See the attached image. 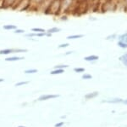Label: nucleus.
<instances>
[{
	"label": "nucleus",
	"mask_w": 127,
	"mask_h": 127,
	"mask_svg": "<svg viewBox=\"0 0 127 127\" xmlns=\"http://www.w3.org/2000/svg\"><path fill=\"white\" fill-rule=\"evenodd\" d=\"M22 0H15V3H14V4L13 6L11 7V9H14V10H15L16 9V8L18 7V5L20 3V2H21Z\"/></svg>",
	"instance_id": "aec40b11"
},
{
	"label": "nucleus",
	"mask_w": 127,
	"mask_h": 127,
	"mask_svg": "<svg viewBox=\"0 0 127 127\" xmlns=\"http://www.w3.org/2000/svg\"><path fill=\"white\" fill-rule=\"evenodd\" d=\"M83 37H84L83 34H72V35L67 36L66 38L69 40H74V39H79V38H81Z\"/></svg>",
	"instance_id": "ddd939ff"
},
{
	"label": "nucleus",
	"mask_w": 127,
	"mask_h": 127,
	"mask_svg": "<svg viewBox=\"0 0 127 127\" xmlns=\"http://www.w3.org/2000/svg\"><path fill=\"white\" fill-rule=\"evenodd\" d=\"M25 57L23 56H9V57H6L5 61H20V60H24Z\"/></svg>",
	"instance_id": "9d476101"
},
{
	"label": "nucleus",
	"mask_w": 127,
	"mask_h": 127,
	"mask_svg": "<svg viewBox=\"0 0 127 127\" xmlns=\"http://www.w3.org/2000/svg\"><path fill=\"white\" fill-rule=\"evenodd\" d=\"M52 35H53V34L49 33V32H46V37H52Z\"/></svg>",
	"instance_id": "72a5a7b5"
},
{
	"label": "nucleus",
	"mask_w": 127,
	"mask_h": 127,
	"mask_svg": "<svg viewBox=\"0 0 127 127\" xmlns=\"http://www.w3.org/2000/svg\"><path fill=\"white\" fill-rule=\"evenodd\" d=\"M69 67L68 65L59 64V65H57V66H55L54 69H64V68H66V67Z\"/></svg>",
	"instance_id": "b1692460"
},
{
	"label": "nucleus",
	"mask_w": 127,
	"mask_h": 127,
	"mask_svg": "<svg viewBox=\"0 0 127 127\" xmlns=\"http://www.w3.org/2000/svg\"><path fill=\"white\" fill-rule=\"evenodd\" d=\"M93 76L91 74H88V73H86V74H83L82 75V79H91Z\"/></svg>",
	"instance_id": "c85d7f7f"
},
{
	"label": "nucleus",
	"mask_w": 127,
	"mask_h": 127,
	"mask_svg": "<svg viewBox=\"0 0 127 127\" xmlns=\"http://www.w3.org/2000/svg\"><path fill=\"white\" fill-rule=\"evenodd\" d=\"M32 32H45V31L43 28H41V27H33L32 28Z\"/></svg>",
	"instance_id": "6ab92c4d"
},
{
	"label": "nucleus",
	"mask_w": 127,
	"mask_h": 127,
	"mask_svg": "<svg viewBox=\"0 0 127 127\" xmlns=\"http://www.w3.org/2000/svg\"><path fill=\"white\" fill-rule=\"evenodd\" d=\"M59 97V95H43V96H41V97L38 98V100H39V101H46V100L57 98Z\"/></svg>",
	"instance_id": "1a4fd4ad"
},
{
	"label": "nucleus",
	"mask_w": 127,
	"mask_h": 127,
	"mask_svg": "<svg viewBox=\"0 0 127 127\" xmlns=\"http://www.w3.org/2000/svg\"><path fill=\"white\" fill-rule=\"evenodd\" d=\"M118 46L120 48H122V49H127V44L126 43L122 42V41H118Z\"/></svg>",
	"instance_id": "4be33fe9"
},
{
	"label": "nucleus",
	"mask_w": 127,
	"mask_h": 127,
	"mask_svg": "<svg viewBox=\"0 0 127 127\" xmlns=\"http://www.w3.org/2000/svg\"><path fill=\"white\" fill-rule=\"evenodd\" d=\"M98 57L97 56H95V55H90L88 56H86L84 58V60L86 61H90V62H93V61H97L98 60Z\"/></svg>",
	"instance_id": "9b49d317"
},
{
	"label": "nucleus",
	"mask_w": 127,
	"mask_h": 127,
	"mask_svg": "<svg viewBox=\"0 0 127 127\" xmlns=\"http://www.w3.org/2000/svg\"><path fill=\"white\" fill-rule=\"evenodd\" d=\"M64 73V69H54V70L51 71V74L52 75H58V74H61V73Z\"/></svg>",
	"instance_id": "a211bd4d"
},
{
	"label": "nucleus",
	"mask_w": 127,
	"mask_h": 127,
	"mask_svg": "<svg viewBox=\"0 0 127 127\" xmlns=\"http://www.w3.org/2000/svg\"><path fill=\"white\" fill-rule=\"evenodd\" d=\"M117 7H119V0H109L100 8L99 11L102 12V13H106V12L108 11H114L117 9Z\"/></svg>",
	"instance_id": "f03ea898"
},
{
	"label": "nucleus",
	"mask_w": 127,
	"mask_h": 127,
	"mask_svg": "<svg viewBox=\"0 0 127 127\" xmlns=\"http://www.w3.org/2000/svg\"><path fill=\"white\" fill-rule=\"evenodd\" d=\"M53 1H54V0H43V1L42 2V3L39 5V7H38L37 11H36V12H42V13H45V12H46V10L48 9V7L50 6L51 3H53Z\"/></svg>",
	"instance_id": "39448f33"
},
{
	"label": "nucleus",
	"mask_w": 127,
	"mask_h": 127,
	"mask_svg": "<svg viewBox=\"0 0 127 127\" xmlns=\"http://www.w3.org/2000/svg\"><path fill=\"white\" fill-rule=\"evenodd\" d=\"M14 32H15V34H24L25 33V30L21 29V28H17V29H15Z\"/></svg>",
	"instance_id": "bb28decb"
},
{
	"label": "nucleus",
	"mask_w": 127,
	"mask_h": 127,
	"mask_svg": "<svg viewBox=\"0 0 127 127\" xmlns=\"http://www.w3.org/2000/svg\"><path fill=\"white\" fill-rule=\"evenodd\" d=\"M72 53H73V51H68V52L65 53V56H68V55H70V54H72Z\"/></svg>",
	"instance_id": "473e14b6"
},
{
	"label": "nucleus",
	"mask_w": 127,
	"mask_h": 127,
	"mask_svg": "<svg viewBox=\"0 0 127 127\" xmlns=\"http://www.w3.org/2000/svg\"><path fill=\"white\" fill-rule=\"evenodd\" d=\"M60 20H64V21H65V20H68V15H67L66 14H64V15H61V16H60Z\"/></svg>",
	"instance_id": "c756f323"
},
{
	"label": "nucleus",
	"mask_w": 127,
	"mask_h": 127,
	"mask_svg": "<svg viewBox=\"0 0 127 127\" xmlns=\"http://www.w3.org/2000/svg\"><path fill=\"white\" fill-rule=\"evenodd\" d=\"M74 71L77 73H81L85 72V68H83V67H75V68H74Z\"/></svg>",
	"instance_id": "5701e85b"
},
{
	"label": "nucleus",
	"mask_w": 127,
	"mask_h": 127,
	"mask_svg": "<svg viewBox=\"0 0 127 127\" xmlns=\"http://www.w3.org/2000/svg\"><path fill=\"white\" fill-rule=\"evenodd\" d=\"M14 3H15V0H3V2H2V9H11Z\"/></svg>",
	"instance_id": "6e6552de"
},
{
	"label": "nucleus",
	"mask_w": 127,
	"mask_h": 127,
	"mask_svg": "<svg viewBox=\"0 0 127 127\" xmlns=\"http://www.w3.org/2000/svg\"><path fill=\"white\" fill-rule=\"evenodd\" d=\"M118 40L122 41V42L126 43L127 44V32L126 33H124V34H121V35L118 36Z\"/></svg>",
	"instance_id": "dca6fc26"
},
{
	"label": "nucleus",
	"mask_w": 127,
	"mask_h": 127,
	"mask_svg": "<svg viewBox=\"0 0 127 127\" xmlns=\"http://www.w3.org/2000/svg\"><path fill=\"white\" fill-rule=\"evenodd\" d=\"M60 0H54L44 14L51 15H60Z\"/></svg>",
	"instance_id": "f257e3e1"
},
{
	"label": "nucleus",
	"mask_w": 127,
	"mask_h": 127,
	"mask_svg": "<svg viewBox=\"0 0 127 127\" xmlns=\"http://www.w3.org/2000/svg\"><path fill=\"white\" fill-rule=\"evenodd\" d=\"M60 31H61L60 28L57 27V26H54V27L49 28L48 30V32H49V33H51V34H54V33H57V32H59Z\"/></svg>",
	"instance_id": "2eb2a0df"
},
{
	"label": "nucleus",
	"mask_w": 127,
	"mask_h": 127,
	"mask_svg": "<svg viewBox=\"0 0 127 127\" xmlns=\"http://www.w3.org/2000/svg\"><path fill=\"white\" fill-rule=\"evenodd\" d=\"M63 125H64V123H63V122H61V123H59V124L55 125V127H60V126H62Z\"/></svg>",
	"instance_id": "2f4dec72"
},
{
	"label": "nucleus",
	"mask_w": 127,
	"mask_h": 127,
	"mask_svg": "<svg viewBox=\"0 0 127 127\" xmlns=\"http://www.w3.org/2000/svg\"><path fill=\"white\" fill-rule=\"evenodd\" d=\"M69 46V43H63V44H59L58 48H59V49H64V48H68Z\"/></svg>",
	"instance_id": "a878e982"
},
{
	"label": "nucleus",
	"mask_w": 127,
	"mask_h": 127,
	"mask_svg": "<svg viewBox=\"0 0 127 127\" xmlns=\"http://www.w3.org/2000/svg\"><path fill=\"white\" fill-rule=\"evenodd\" d=\"M124 10L127 13V0H124Z\"/></svg>",
	"instance_id": "7c9ffc66"
},
{
	"label": "nucleus",
	"mask_w": 127,
	"mask_h": 127,
	"mask_svg": "<svg viewBox=\"0 0 127 127\" xmlns=\"http://www.w3.org/2000/svg\"><path fill=\"white\" fill-rule=\"evenodd\" d=\"M19 127H25V126H19Z\"/></svg>",
	"instance_id": "e433bc0d"
},
{
	"label": "nucleus",
	"mask_w": 127,
	"mask_h": 127,
	"mask_svg": "<svg viewBox=\"0 0 127 127\" xmlns=\"http://www.w3.org/2000/svg\"><path fill=\"white\" fill-rule=\"evenodd\" d=\"M124 103H125V104H127V100H126V101H124Z\"/></svg>",
	"instance_id": "c9c22d12"
},
{
	"label": "nucleus",
	"mask_w": 127,
	"mask_h": 127,
	"mask_svg": "<svg viewBox=\"0 0 127 127\" xmlns=\"http://www.w3.org/2000/svg\"><path fill=\"white\" fill-rule=\"evenodd\" d=\"M117 38V34L114 33V34H111V35H108V37H106V39L107 40H114Z\"/></svg>",
	"instance_id": "393cba45"
},
{
	"label": "nucleus",
	"mask_w": 127,
	"mask_h": 127,
	"mask_svg": "<svg viewBox=\"0 0 127 127\" xmlns=\"http://www.w3.org/2000/svg\"><path fill=\"white\" fill-rule=\"evenodd\" d=\"M27 52V50L26 49H21V48H6V49H3V50H0V55H4V56H7V55H10L12 53H15V54H18V53H26Z\"/></svg>",
	"instance_id": "7ed1b4c3"
},
{
	"label": "nucleus",
	"mask_w": 127,
	"mask_h": 127,
	"mask_svg": "<svg viewBox=\"0 0 127 127\" xmlns=\"http://www.w3.org/2000/svg\"><path fill=\"white\" fill-rule=\"evenodd\" d=\"M74 0H60V15H64V14H66L69 9V7L72 4Z\"/></svg>",
	"instance_id": "20e7f679"
},
{
	"label": "nucleus",
	"mask_w": 127,
	"mask_h": 127,
	"mask_svg": "<svg viewBox=\"0 0 127 127\" xmlns=\"http://www.w3.org/2000/svg\"><path fill=\"white\" fill-rule=\"evenodd\" d=\"M119 60H120V61H122L123 64H124L125 66L127 67V53H126V54H124V55H122L121 56H120Z\"/></svg>",
	"instance_id": "4468645a"
},
{
	"label": "nucleus",
	"mask_w": 127,
	"mask_h": 127,
	"mask_svg": "<svg viewBox=\"0 0 127 127\" xmlns=\"http://www.w3.org/2000/svg\"><path fill=\"white\" fill-rule=\"evenodd\" d=\"M30 6V0H22L15 10L18 11H28Z\"/></svg>",
	"instance_id": "423d86ee"
},
{
	"label": "nucleus",
	"mask_w": 127,
	"mask_h": 127,
	"mask_svg": "<svg viewBox=\"0 0 127 127\" xmlns=\"http://www.w3.org/2000/svg\"><path fill=\"white\" fill-rule=\"evenodd\" d=\"M29 84V81H22V82H18V83L15 84V86H22V85H27Z\"/></svg>",
	"instance_id": "cd10ccee"
},
{
	"label": "nucleus",
	"mask_w": 127,
	"mask_h": 127,
	"mask_svg": "<svg viewBox=\"0 0 127 127\" xmlns=\"http://www.w3.org/2000/svg\"><path fill=\"white\" fill-rule=\"evenodd\" d=\"M17 26L13 25V24H7V25H3V30H7V31H15V29H17Z\"/></svg>",
	"instance_id": "f8f14e48"
},
{
	"label": "nucleus",
	"mask_w": 127,
	"mask_h": 127,
	"mask_svg": "<svg viewBox=\"0 0 127 127\" xmlns=\"http://www.w3.org/2000/svg\"><path fill=\"white\" fill-rule=\"evenodd\" d=\"M43 0H30V6L28 11H37L39 5Z\"/></svg>",
	"instance_id": "0eeeda50"
},
{
	"label": "nucleus",
	"mask_w": 127,
	"mask_h": 127,
	"mask_svg": "<svg viewBox=\"0 0 127 127\" xmlns=\"http://www.w3.org/2000/svg\"><path fill=\"white\" fill-rule=\"evenodd\" d=\"M97 95H98V92L97 91L92 92V93H89V94H87V95H86L85 97L87 98V99H91V98H93V97H97Z\"/></svg>",
	"instance_id": "f3484780"
},
{
	"label": "nucleus",
	"mask_w": 127,
	"mask_h": 127,
	"mask_svg": "<svg viewBox=\"0 0 127 127\" xmlns=\"http://www.w3.org/2000/svg\"><path fill=\"white\" fill-rule=\"evenodd\" d=\"M3 80H4L3 79H0V83H1V82H3Z\"/></svg>",
	"instance_id": "f704fd0d"
},
{
	"label": "nucleus",
	"mask_w": 127,
	"mask_h": 127,
	"mask_svg": "<svg viewBox=\"0 0 127 127\" xmlns=\"http://www.w3.org/2000/svg\"><path fill=\"white\" fill-rule=\"evenodd\" d=\"M37 73V69H27V70H25V73H27V74H32V73Z\"/></svg>",
	"instance_id": "412c9836"
}]
</instances>
